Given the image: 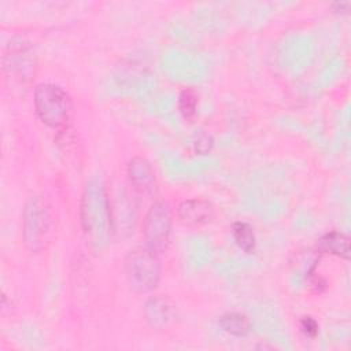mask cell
Segmentation results:
<instances>
[{"instance_id": "obj_1", "label": "cell", "mask_w": 351, "mask_h": 351, "mask_svg": "<svg viewBox=\"0 0 351 351\" xmlns=\"http://www.w3.org/2000/svg\"><path fill=\"white\" fill-rule=\"evenodd\" d=\"M126 280L136 293L152 291L160 280V263L158 255L145 248H134L125 261Z\"/></svg>"}, {"instance_id": "obj_2", "label": "cell", "mask_w": 351, "mask_h": 351, "mask_svg": "<svg viewBox=\"0 0 351 351\" xmlns=\"http://www.w3.org/2000/svg\"><path fill=\"white\" fill-rule=\"evenodd\" d=\"M37 117L51 128L63 126L71 112L70 96L58 85L40 84L34 90Z\"/></svg>"}, {"instance_id": "obj_3", "label": "cell", "mask_w": 351, "mask_h": 351, "mask_svg": "<svg viewBox=\"0 0 351 351\" xmlns=\"http://www.w3.org/2000/svg\"><path fill=\"white\" fill-rule=\"evenodd\" d=\"M49 210L41 196H32L23 213V241L30 251H41L49 234Z\"/></svg>"}, {"instance_id": "obj_4", "label": "cell", "mask_w": 351, "mask_h": 351, "mask_svg": "<svg viewBox=\"0 0 351 351\" xmlns=\"http://www.w3.org/2000/svg\"><path fill=\"white\" fill-rule=\"evenodd\" d=\"M171 208L166 202H156L151 206L144 219L145 247L156 255L163 254L170 241L171 233Z\"/></svg>"}, {"instance_id": "obj_5", "label": "cell", "mask_w": 351, "mask_h": 351, "mask_svg": "<svg viewBox=\"0 0 351 351\" xmlns=\"http://www.w3.org/2000/svg\"><path fill=\"white\" fill-rule=\"evenodd\" d=\"M215 217L214 206L203 199H188L177 207V218L185 226H203Z\"/></svg>"}, {"instance_id": "obj_6", "label": "cell", "mask_w": 351, "mask_h": 351, "mask_svg": "<svg viewBox=\"0 0 351 351\" xmlns=\"http://www.w3.org/2000/svg\"><path fill=\"white\" fill-rule=\"evenodd\" d=\"M143 314L151 328L165 329L173 322L176 317V308L169 298L156 295L145 302Z\"/></svg>"}, {"instance_id": "obj_7", "label": "cell", "mask_w": 351, "mask_h": 351, "mask_svg": "<svg viewBox=\"0 0 351 351\" xmlns=\"http://www.w3.org/2000/svg\"><path fill=\"white\" fill-rule=\"evenodd\" d=\"M128 176L136 189L151 193L155 189V174L147 159L141 156L133 158L128 165Z\"/></svg>"}, {"instance_id": "obj_8", "label": "cell", "mask_w": 351, "mask_h": 351, "mask_svg": "<svg viewBox=\"0 0 351 351\" xmlns=\"http://www.w3.org/2000/svg\"><path fill=\"white\" fill-rule=\"evenodd\" d=\"M318 251L343 259L350 258V239L340 232H329L318 240Z\"/></svg>"}, {"instance_id": "obj_9", "label": "cell", "mask_w": 351, "mask_h": 351, "mask_svg": "<svg viewBox=\"0 0 351 351\" xmlns=\"http://www.w3.org/2000/svg\"><path fill=\"white\" fill-rule=\"evenodd\" d=\"M219 326L232 336H245L251 330V321L241 313H225L219 317Z\"/></svg>"}, {"instance_id": "obj_10", "label": "cell", "mask_w": 351, "mask_h": 351, "mask_svg": "<svg viewBox=\"0 0 351 351\" xmlns=\"http://www.w3.org/2000/svg\"><path fill=\"white\" fill-rule=\"evenodd\" d=\"M232 234L236 241V244L247 254H251L255 251L256 240H255V233L252 228L243 221H237L232 226Z\"/></svg>"}, {"instance_id": "obj_11", "label": "cell", "mask_w": 351, "mask_h": 351, "mask_svg": "<svg viewBox=\"0 0 351 351\" xmlns=\"http://www.w3.org/2000/svg\"><path fill=\"white\" fill-rule=\"evenodd\" d=\"M197 104H199V93L193 88H185L180 93L178 99V108L181 115L186 121H192L196 117L197 112Z\"/></svg>"}, {"instance_id": "obj_12", "label": "cell", "mask_w": 351, "mask_h": 351, "mask_svg": "<svg viewBox=\"0 0 351 351\" xmlns=\"http://www.w3.org/2000/svg\"><path fill=\"white\" fill-rule=\"evenodd\" d=\"M192 145H193V149L196 154L206 155L211 151V148L214 145V140L206 130H196V133L193 134V138H192Z\"/></svg>"}, {"instance_id": "obj_13", "label": "cell", "mask_w": 351, "mask_h": 351, "mask_svg": "<svg viewBox=\"0 0 351 351\" xmlns=\"http://www.w3.org/2000/svg\"><path fill=\"white\" fill-rule=\"evenodd\" d=\"M300 329L308 337H315L318 335V324L311 317H303L300 319Z\"/></svg>"}, {"instance_id": "obj_14", "label": "cell", "mask_w": 351, "mask_h": 351, "mask_svg": "<svg viewBox=\"0 0 351 351\" xmlns=\"http://www.w3.org/2000/svg\"><path fill=\"white\" fill-rule=\"evenodd\" d=\"M332 7H333V10H335V11L346 12V11H348L350 3H348V1H337V3H335Z\"/></svg>"}]
</instances>
